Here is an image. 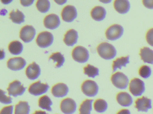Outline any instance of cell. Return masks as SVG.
<instances>
[{
    "label": "cell",
    "instance_id": "obj_20",
    "mask_svg": "<svg viewBox=\"0 0 153 114\" xmlns=\"http://www.w3.org/2000/svg\"><path fill=\"white\" fill-rule=\"evenodd\" d=\"M78 38V34L76 30L71 29L65 34L64 42L68 46H73L77 43Z\"/></svg>",
    "mask_w": 153,
    "mask_h": 114
},
{
    "label": "cell",
    "instance_id": "obj_25",
    "mask_svg": "<svg viewBox=\"0 0 153 114\" xmlns=\"http://www.w3.org/2000/svg\"><path fill=\"white\" fill-rule=\"evenodd\" d=\"M30 107L26 101H20L15 106V114H29Z\"/></svg>",
    "mask_w": 153,
    "mask_h": 114
},
{
    "label": "cell",
    "instance_id": "obj_42",
    "mask_svg": "<svg viewBox=\"0 0 153 114\" xmlns=\"http://www.w3.org/2000/svg\"><path fill=\"white\" fill-rule=\"evenodd\" d=\"M1 2L4 4H8L12 1L13 0H1Z\"/></svg>",
    "mask_w": 153,
    "mask_h": 114
},
{
    "label": "cell",
    "instance_id": "obj_31",
    "mask_svg": "<svg viewBox=\"0 0 153 114\" xmlns=\"http://www.w3.org/2000/svg\"><path fill=\"white\" fill-rule=\"evenodd\" d=\"M84 72L88 77L94 78L96 76L99 75V70L93 65L88 64L84 68Z\"/></svg>",
    "mask_w": 153,
    "mask_h": 114
},
{
    "label": "cell",
    "instance_id": "obj_24",
    "mask_svg": "<svg viewBox=\"0 0 153 114\" xmlns=\"http://www.w3.org/2000/svg\"><path fill=\"white\" fill-rule=\"evenodd\" d=\"M129 63V56L122 57L118 58L113 61L112 68L113 72L116 71L118 69H121L122 67H126L128 64Z\"/></svg>",
    "mask_w": 153,
    "mask_h": 114
},
{
    "label": "cell",
    "instance_id": "obj_12",
    "mask_svg": "<svg viewBox=\"0 0 153 114\" xmlns=\"http://www.w3.org/2000/svg\"><path fill=\"white\" fill-rule=\"evenodd\" d=\"M76 108V102L72 99H65L61 102V111L63 113L73 114L75 113Z\"/></svg>",
    "mask_w": 153,
    "mask_h": 114
},
{
    "label": "cell",
    "instance_id": "obj_30",
    "mask_svg": "<svg viewBox=\"0 0 153 114\" xmlns=\"http://www.w3.org/2000/svg\"><path fill=\"white\" fill-rule=\"evenodd\" d=\"M36 6L39 12L45 13L50 9V3L48 0H38Z\"/></svg>",
    "mask_w": 153,
    "mask_h": 114
},
{
    "label": "cell",
    "instance_id": "obj_44",
    "mask_svg": "<svg viewBox=\"0 0 153 114\" xmlns=\"http://www.w3.org/2000/svg\"><path fill=\"white\" fill-rule=\"evenodd\" d=\"M33 114H47L45 112H44V111H37L35 112V113H34Z\"/></svg>",
    "mask_w": 153,
    "mask_h": 114
},
{
    "label": "cell",
    "instance_id": "obj_33",
    "mask_svg": "<svg viewBox=\"0 0 153 114\" xmlns=\"http://www.w3.org/2000/svg\"><path fill=\"white\" fill-rule=\"evenodd\" d=\"M152 69L148 65H143L139 69V75L144 79H148L152 75Z\"/></svg>",
    "mask_w": 153,
    "mask_h": 114
},
{
    "label": "cell",
    "instance_id": "obj_11",
    "mask_svg": "<svg viewBox=\"0 0 153 114\" xmlns=\"http://www.w3.org/2000/svg\"><path fill=\"white\" fill-rule=\"evenodd\" d=\"M63 20L67 22L73 21L77 17V11L75 7L72 5H67L63 9L62 12Z\"/></svg>",
    "mask_w": 153,
    "mask_h": 114
},
{
    "label": "cell",
    "instance_id": "obj_5",
    "mask_svg": "<svg viewBox=\"0 0 153 114\" xmlns=\"http://www.w3.org/2000/svg\"><path fill=\"white\" fill-rule=\"evenodd\" d=\"M82 90L83 93L85 96L93 97L98 94L99 87L95 82L88 80L85 81L82 84Z\"/></svg>",
    "mask_w": 153,
    "mask_h": 114
},
{
    "label": "cell",
    "instance_id": "obj_37",
    "mask_svg": "<svg viewBox=\"0 0 153 114\" xmlns=\"http://www.w3.org/2000/svg\"><path fill=\"white\" fill-rule=\"evenodd\" d=\"M143 4L145 7L149 9H153V0H143Z\"/></svg>",
    "mask_w": 153,
    "mask_h": 114
},
{
    "label": "cell",
    "instance_id": "obj_38",
    "mask_svg": "<svg viewBox=\"0 0 153 114\" xmlns=\"http://www.w3.org/2000/svg\"><path fill=\"white\" fill-rule=\"evenodd\" d=\"M34 0H20V3L22 6L28 7L34 2Z\"/></svg>",
    "mask_w": 153,
    "mask_h": 114
},
{
    "label": "cell",
    "instance_id": "obj_1",
    "mask_svg": "<svg viewBox=\"0 0 153 114\" xmlns=\"http://www.w3.org/2000/svg\"><path fill=\"white\" fill-rule=\"evenodd\" d=\"M97 50L100 56L106 60H110L117 55L116 48L112 45L108 43L100 44L97 47Z\"/></svg>",
    "mask_w": 153,
    "mask_h": 114
},
{
    "label": "cell",
    "instance_id": "obj_19",
    "mask_svg": "<svg viewBox=\"0 0 153 114\" xmlns=\"http://www.w3.org/2000/svg\"><path fill=\"white\" fill-rule=\"evenodd\" d=\"M117 100L120 105L125 107L130 106L133 103V98L127 92H122L119 93L117 95Z\"/></svg>",
    "mask_w": 153,
    "mask_h": 114
},
{
    "label": "cell",
    "instance_id": "obj_29",
    "mask_svg": "<svg viewBox=\"0 0 153 114\" xmlns=\"http://www.w3.org/2000/svg\"><path fill=\"white\" fill-rule=\"evenodd\" d=\"M53 60L54 63L56 62V68H60L62 67L65 62V58L63 55L60 52H56L53 54L49 57V60Z\"/></svg>",
    "mask_w": 153,
    "mask_h": 114
},
{
    "label": "cell",
    "instance_id": "obj_16",
    "mask_svg": "<svg viewBox=\"0 0 153 114\" xmlns=\"http://www.w3.org/2000/svg\"><path fill=\"white\" fill-rule=\"evenodd\" d=\"M41 73V70L38 65L35 62L30 65L26 70V74L27 78L30 80L37 79Z\"/></svg>",
    "mask_w": 153,
    "mask_h": 114
},
{
    "label": "cell",
    "instance_id": "obj_17",
    "mask_svg": "<svg viewBox=\"0 0 153 114\" xmlns=\"http://www.w3.org/2000/svg\"><path fill=\"white\" fill-rule=\"evenodd\" d=\"M69 88L66 84L59 83L54 86L52 89V93L55 97H64L69 92Z\"/></svg>",
    "mask_w": 153,
    "mask_h": 114
},
{
    "label": "cell",
    "instance_id": "obj_15",
    "mask_svg": "<svg viewBox=\"0 0 153 114\" xmlns=\"http://www.w3.org/2000/svg\"><path fill=\"white\" fill-rule=\"evenodd\" d=\"M135 107L138 112L146 113L152 108V100L146 97H142L136 101Z\"/></svg>",
    "mask_w": 153,
    "mask_h": 114
},
{
    "label": "cell",
    "instance_id": "obj_39",
    "mask_svg": "<svg viewBox=\"0 0 153 114\" xmlns=\"http://www.w3.org/2000/svg\"><path fill=\"white\" fill-rule=\"evenodd\" d=\"M117 114H131V113L128 109H123L120 110Z\"/></svg>",
    "mask_w": 153,
    "mask_h": 114
},
{
    "label": "cell",
    "instance_id": "obj_43",
    "mask_svg": "<svg viewBox=\"0 0 153 114\" xmlns=\"http://www.w3.org/2000/svg\"><path fill=\"white\" fill-rule=\"evenodd\" d=\"M101 2L103 3L104 4H108L111 2L112 0H99Z\"/></svg>",
    "mask_w": 153,
    "mask_h": 114
},
{
    "label": "cell",
    "instance_id": "obj_13",
    "mask_svg": "<svg viewBox=\"0 0 153 114\" xmlns=\"http://www.w3.org/2000/svg\"><path fill=\"white\" fill-rule=\"evenodd\" d=\"M26 61L21 57L10 58L7 62V66L12 71H18L22 70L26 65Z\"/></svg>",
    "mask_w": 153,
    "mask_h": 114
},
{
    "label": "cell",
    "instance_id": "obj_10",
    "mask_svg": "<svg viewBox=\"0 0 153 114\" xmlns=\"http://www.w3.org/2000/svg\"><path fill=\"white\" fill-rule=\"evenodd\" d=\"M49 88V86L46 83H41L38 81L31 84L29 88V92L31 95L39 96L46 93Z\"/></svg>",
    "mask_w": 153,
    "mask_h": 114
},
{
    "label": "cell",
    "instance_id": "obj_8",
    "mask_svg": "<svg viewBox=\"0 0 153 114\" xmlns=\"http://www.w3.org/2000/svg\"><path fill=\"white\" fill-rule=\"evenodd\" d=\"M36 29L32 26H24L20 32V38L25 43H28L32 41L36 35Z\"/></svg>",
    "mask_w": 153,
    "mask_h": 114
},
{
    "label": "cell",
    "instance_id": "obj_3",
    "mask_svg": "<svg viewBox=\"0 0 153 114\" xmlns=\"http://www.w3.org/2000/svg\"><path fill=\"white\" fill-rule=\"evenodd\" d=\"M129 88V91L133 96H140L145 91V84L142 80L135 78L130 82Z\"/></svg>",
    "mask_w": 153,
    "mask_h": 114
},
{
    "label": "cell",
    "instance_id": "obj_32",
    "mask_svg": "<svg viewBox=\"0 0 153 114\" xmlns=\"http://www.w3.org/2000/svg\"><path fill=\"white\" fill-rule=\"evenodd\" d=\"M94 108L98 113H104L108 108V104L103 99H97L94 102Z\"/></svg>",
    "mask_w": 153,
    "mask_h": 114
},
{
    "label": "cell",
    "instance_id": "obj_6",
    "mask_svg": "<svg viewBox=\"0 0 153 114\" xmlns=\"http://www.w3.org/2000/svg\"><path fill=\"white\" fill-rule=\"evenodd\" d=\"M54 38L53 35L48 31L41 32L36 38L37 44L41 48H47L53 44Z\"/></svg>",
    "mask_w": 153,
    "mask_h": 114
},
{
    "label": "cell",
    "instance_id": "obj_7",
    "mask_svg": "<svg viewBox=\"0 0 153 114\" xmlns=\"http://www.w3.org/2000/svg\"><path fill=\"white\" fill-rule=\"evenodd\" d=\"M72 55L73 59L79 63H85L89 58V52L87 49L82 46H77L74 48Z\"/></svg>",
    "mask_w": 153,
    "mask_h": 114
},
{
    "label": "cell",
    "instance_id": "obj_14",
    "mask_svg": "<svg viewBox=\"0 0 153 114\" xmlns=\"http://www.w3.org/2000/svg\"><path fill=\"white\" fill-rule=\"evenodd\" d=\"M44 23L46 28L54 29L59 27L61 22L60 18L57 15L51 14L45 17L44 19Z\"/></svg>",
    "mask_w": 153,
    "mask_h": 114
},
{
    "label": "cell",
    "instance_id": "obj_9",
    "mask_svg": "<svg viewBox=\"0 0 153 114\" xmlns=\"http://www.w3.org/2000/svg\"><path fill=\"white\" fill-rule=\"evenodd\" d=\"M26 88H24L20 82L15 80L10 83L7 90L9 96L16 97L18 96L23 95L26 91Z\"/></svg>",
    "mask_w": 153,
    "mask_h": 114
},
{
    "label": "cell",
    "instance_id": "obj_2",
    "mask_svg": "<svg viewBox=\"0 0 153 114\" xmlns=\"http://www.w3.org/2000/svg\"><path fill=\"white\" fill-rule=\"evenodd\" d=\"M111 81L112 84L120 89H126L129 83L127 76L123 73L117 72L112 75Z\"/></svg>",
    "mask_w": 153,
    "mask_h": 114
},
{
    "label": "cell",
    "instance_id": "obj_23",
    "mask_svg": "<svg viewBox=\"0 0 153 114\" xmlns=\"http://www.w3.org/2000/svg\"><path fill=\"white\" fill-rule=\"evenodd\" d=\"M23 45L18 41H13L10 43L8 46L9 51L13 55H19L23 51Z\"/></svg>",
    "mask_w": 153,
    "mask_h": 114
},
{
    "label": "cell",
    "instance_id": "obj_41",
    "mask_svg": "<svg viewBox=\"0 0 153 114\" xmlns=\"http://www.w3.org/2000/svg\"><path fill=\"white\" fill-rule=\"evenodd\" d=\"M5 57V52L4 50H0V60L4 59Z\"/></svg>",
    "mask_w": 153,
    "mask_h": 114
},
{
    "label": "cell",
    "instance_id": "obj_34",
    "mask_svg": "<svg viewBox=\"0 0 153 114\" xmlns=\"http://www.w3.org/2000/svg\"><path fill=\"white\" fill-rule=\"evenodd\" d=\"M6 92L0 89V102L4 104H9L12 103V99L5 95Z\"/></svg>",
    "mask_w": 153,
    "mask_h": 114
},
{
    "label": "cell",
    "instance_id": "obj_21",
    "mask_svg": "<svg viewBox=\"0 0 153 114\" xmlns=\"http://www.w3.org/2000/svg\"><path fill=\"white\" fill-rule=\"evenodd\" d=\"M106 15V10L102 6H96L91 11L92 18L96 21H100L103 20L105 18Z\"/></svg>",
    "mask_w": 153,
    "mask_h": 114
},
{
    "label": "cell",
    "instance_id": "obj_4",
    "mask_svg": "<svg viewBox=\"0 0 153 114\" xmlns=\"http://www.w3.org/2000/svg\"><path fill=\"white\" fill-rule=\"evenodd\" d=\"M124 28L118 24L112 25L106 30V38L111 41L117 40L122 37L124 33Z\"/></svg>",
    "mask_w": 153,
    "mask_h": 114
},
{
    "label": "cell",
    "instance_id": "obj_22",
    "mask_svg": "<svg viewBox=\"0 0 153 114\" xmlns=\"http://www.w3.org/2000/svg\"><path fill=\"white\" fill-rule=\"evenodd\" d=\"M141 59L146 63L153 64V51L149 47H145L140 51Z\"/></svg>",
    "mask_w": 153,
    "mask_h": 114
},
{
    "label": "cell",
    "instance_id": "obj_36",
    "mask_svg": "<svg viewBox=\"0 0 153 114\" xmlns=\"http://www.w3.org/2000/svg\"><path fill=\"white\" fill-rule=\"evenodd\" d=\"M13 106H9L5 107L2 109L0 112V114H13Z\"/></svg>",
    "mask_w": 153,
    "mask_h": 114
},
{
    "label": "cell",
    "instance_id": "obj_28",
    "mask_svg": "<svg viewBox=\"0 0 153 114\" xmlns=\"http://www.w3.org/2000/svg\"><path fill=\"white\" fill-rule=\"evenodd\" d=\"M93 99H86L80 105L79 114H91Z\"/></svg>",
    "mask_w": 153,
    "mask_h": 114
},
{
    "label": "cell",
    "instance_id": "obj_18",
    "mask_svg": "<svg viewBox=\"0 0 153 114\" xmlns=\"http://www.w3.org/2000/svg\"><path fill=\"white\" fill-rule=\"evenodd\" d=\"M114 7L116 10L120 14L127 13L130 9V4L128 0H115Z\"/></svg>",
    "mask_w": 153,
    "mask_h": 114
},
{
    "label": "cell",
    "instance_id": "obj_40",
    "mask_svg": "<svg viewBox=\"0 0 153 114\" xmlns=\"http://www.w3.org/2000/svg\"><path fill=\"white\" fill-rule=\"evenodd\" d=\"M54 1L59 5H62L66 3L67 0H54Z\"/></svg>",
    "mask_w": 153,
    "mask_h": 114
},
{
    "label": "cell",
    "instance_id": "obj_27",
    "mask_svg": "<svg viewBox=\"0 0 153 114\" xmlns=\"http://www.w3.org/2000/svg\"><path fill=\"white\" fill-rule=\"evenodd\" d=\"M53 104V102L49 97L47 96H43L40 98L39 100V107L46 110L48 112L52 111L51 105Z\"/></svg>",
    "mask_w": 153,
    "mask_h": 114
},
{
    "label": "cell",
    "instance_id": "obj_35",
    "mask_svg": "<svg viewBox=\"0 0 153 114\" xmlns=\"http://www.w3.org/2000/svg\"><path fill=\"white\" fill-rule=\"evenodd\" d=\"M146 39L147 43L153 47V28L151 29L147 32Z\"/></svg>",
    "mask_w": 153,
    "mask_h": 114
},
{
    "label": "cell",
    "instance_id": "obj_26",
    "mask_svg": "<svg viewBox=\"0 0 153 114\" xmlns=\"http://www.w3.org/2000/svg\"><path fill=\"white\" fill-rule=\"evenodd\" d=\"M24 18L25 16L24 14L19 10H17L16 11H14L13 10L10 13V19L13 23L21 24L25 21Z\"/></svg>",
    "mask_w": 153,
    "mask_h": 114
}]
</instances>
